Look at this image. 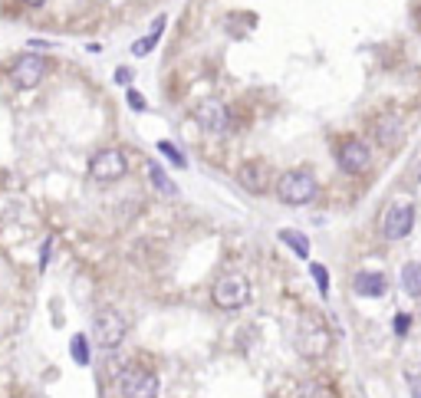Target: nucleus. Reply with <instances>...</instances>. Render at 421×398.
Instances as JSON below:
<instances>
[{
    "instance_id": "nucleus-25",
    "label": "nucleus",
    "mask_w": 421,
    "mask_h": 398,
    "mask_svg": "<svg viewBox=\"0 0 421 398\" xmlns=\"http://www.w3.org/2000/svg\"><path fill=\"white\" fill-rule=\"evenodd\" d=\"M26 7H43V3H47V0H24Z\"/></svg>"
},
{
    "instance_id": "nucleus-10",
    "label": "nucleus",
    "mask_w": 421,
    "mask_h": 398,
    "mask_svg": "<svg viewBox=\"0 0 421 398\" xmlns=\"http://www.w3.org/2000/svg\"><path fill=\"white\" fill-rule=\"evenodd\" d=\"M237 185L250 191V194H267L270 187V168L263 162H247L240 164V171H237Z\"/></svg>"
},
{
    "instance_id": "nucleus-8",
    "label": "nucleus",
    "mask_w": 421,
    "mask_h": 398,
    "mask_svg": "<svg viewBox=\"0 0 421 398\" xmlns=\"http://www.w3.org/2000/svg\"><path fill=\"white\" fill-rule=\"evenodd\" d=\"M411 227H415V208L411 204H392L382 217V237L385 240H401V237L411 234Z\"/></svg>"
},
{
    "instance_id": "nucleus-11",
    "label": "nucleus",
    "mask_w": 421,
    "mask_h": 398,
    "mask_svg": "<svg viewBox=\"0 0 421 398\" xmlns=\"http://www.w3.org/2000/svg\"><path fill=\"white\" fill-rule=\"evenodd\" d=\"M405 132V118L398 112H382V116L372 122V135L378 139V145H395Z\"/></svg>"
},
{
    "instance_id": "nucleus-4",
    "label": "nucleus",
    "mask_w": 421,
    "mask_h": 398,
    "mask_svg": "<svg viewBox=\"0 0 421 398\" xmlns=\"http://www.w3.org/2000/svg\"><path fill=\"white\" fill-rule=\"evenodd\" d=\"M125 171H129V162H125V155L118 148H102L89 162V175L95 181H118V178H125Z\"/></svg>"
},
{
    "instance_id": "nucleus-13",
    "label": "nucleus",
    "mask_w": 421,
    "mask_h": 398,
    "mask_svg": "<svg viewBox=\"0 0 421 398\" xmlns=\"http://www.w3.org/2000/svg\"><path fill=\"white\" fill-rule=\"evenodd\" d=\"M148 164V181H152L155 185V191H158V194H164V198H175L178 194V185L175 181H171V178L164 175V168L158 162H145Z\"/></svg>"
},
{
    "instance_id": "nucleus-7",
    "label": "nucleus",
    "mask_w": 421,
    "mask_h": 398,
    "mask_svg": "<svg viewBox=\"0 0 421 398\" xmlns=\"http://www.w3.org/2000/svg\"><path fill=\"white\" fill-rule=\"evenodd\" d=\"M158 395V375H152L148 369L132 365L122 372V398H155Z\"/></svg>"
},
{
    "instance_id": "nucleus-15",
    "label": "nucleus",
    "mask_w": 421,
    "mask_h": 398,
    "mask_svg": "<svg viewBox=\"0 0 421 398\" xmlns=\"http://www.w3.org/2000/svg\"><path fill=\"white\" fill-rule=\"evenodd\" d=\"M162 30H164V17H155L152 33H148V36H141V40H135V43H132V53H135V56H145V53H152L155 43L162 40Z\"/></svg>"
},
{
    "instance_id": "nucleus-17",
    "label": "nucleus",
    "mask_w": 421,
    "mask_h": 398,
    "mask_svg": "<svg viewBox=\"0 0 421 398\" xmlns=\"http://www.w3.org/2000/svg\"><path fill=\"white\" fill-rule=\"evenodd\" d=\"M401 290L408 296H421V263H405L401 267Z\"/></svg>"
},
{
    "instance_id": "nucleus-12",
    "label": "nucleus",
    "mask_w": 421,
    "mask_h": 398,
    "mask_svg": "<svg viewBox=\"0 0 421 398\" xmlns=\"http://www.w3.org/2000/svg\"><path fill=\"white\" fill-rule=\"evenodd\" d=\"M352 290L365 296V300H378V296H385L388 283L382 273H375V270H362V273H355L352 277Z\"/></svg>"
},
{
    "instance_id": "nucleus-1",
    "label": "nucleus",
    "mask_w": 421,
    "mask_h": 398,
    "mask_svg": "<svg viewBox=\"0 0 421 398\" xmlns=\"http://www.w3.org/2000/svg\"><path fill=\"white\" fill-rule=\"evenodd\" d=\"M319 194V181H316L313 171L306 168H293V171H283L277 178V198L283 204H293V208H303L309 201H316Z\"/></svg>"
},
{
    "instance_id": "nucleus-23",
    "label": "nucleus",
    "mask_w": 421,
    "mask_h": 398,
    "mask_svg": "<svg viewBox=\"0 0 421 398\" xmlns=\"http://www.w3.org/2000/svg\"><path fill=\"white\" fill-rule=\"evenodd\" d=\"M116 82L129 86V82H132V70H116Z\"/></svg>"
},
{
    "instance_id": "nucleus-5",
    "label": "nucleus",
    "mask_w": 421,
    "mask_h": 398,
    "mask_svg": "<svg viewBox=\"0 0 421 398\" xmlns=\"http://www.w3.org/2000/svg\"><path fill=\"white\" fill-rule=\"evenodd\" d=\"M336 162H339L342 171H349V175H365L369 168H372V152H369V145L359 139H346L336 148Z\"/></svg>"
},
{
    "instance_id": "nucleus-9",
    "label": "nucleus",
    "mask_w": 421,
    "mask_h": 398,
    "mask_svg": "<svg viewBox=\"0 0 421 398\" xmlns=\"http://www.w3.org/2000/svg\"><path fill=\"white\" fill-rule=\"evenodd\" d=\"M43 72H47V63H43L40 56H33V53H26V56H20L17 63H13L10 79H13L17 89H33V86H40Z\"/></svg>"
},
{
    "instance_id": "nucleus-18",
    "label": "nucleus",
    "mask_w": 421,
    "mask_h": 398,
    "mask_svg": "<svg viewBox=\"0 0 421 398\" xmlns=\"http://www.w3.org/2000/svg\"><path fill=\"white\" fill-rule=\"evenodd\" d=\"M158 152H162L168 162L175 164V168H187V158L181 155V148H175V145H171V141H158Z\"/></svg>"
},
{
    "instance_id": "nucleus-19",
    "label": "nucleus",
    "mask_w": 421,
    "mask_h": 398,
    "mask_svg": "<svg viewBox=\"0 0 421 398\" xmlns=\"http://www.w3.org/2000/svg\"><path fill=\"white\" fill-rule=\"evenodd\" d=\"M72 359H76V365H89V349H86V336L82 332H76L72 336Z\"/></svg>"
},
{
    "instance_id": "nucleus-3",
    "label": "nucleus",
    "mask_w": 421,
    "mask_h": 398,
    "mask_svg": "<svg viewBox=\"0 0 421 398\" xmlns=\"http://www.w3.org/2000/svg\"><path fill=\"white\" fill-rule=\"evenodd\" d=\"M210 296H214V303L221 306V309H240L250 300V283L240 273H227V277H221V280L214 283Z\"/></svg>"
},
{
    "instance_id": "nucleus-24",
    "label": "nucleus",
    "mask_w": 421,
    "mask_h": 398,
    "mask_svg": "<svg viewBox=\"0 0 421 398\" xmlns=\"http://www.w3.org/2000/svg\"><path fill=\"white\" fill-rule=\"evenodd\" d=\"M49 250H53V240H47V244H43V257H40V267H47V260H49Z\"/></svg>"
},
{
    "instance_id": "nucleus-14",
    "label": "nucleus",
    "mask_w": 421,
    "mask_h": 398,
    "mask_svg": "<svg viewBox=\"0 0 421 398\" xmlns=\"http://www.w3.org/2000/svg\"><path fill=\"white\" fill-rule=\"evenodd\" d=\"M326 349H329V332L323 326H313V332L300 342V352H306V355H323Z\"/></svg>"
},
{
    "instance_id": "nucleus-6",
    "label": "nucleus",
    "mask_w": 421,
    "mask_h": 398,
    "mask_svg": "<svg viewBox=\"0 0 421 398\" xmlns=\"http://www.w3.org/2000/svg\"><path fill=\"white\" fill-rule=\"evenodd\" d=\"M194 118H198L201 129H208L210 135H224V132L234 129V118H231V109L217 102V99H208L194 109Z\"/></svg>"
},
{
    "instance_id": "nucleus-2",
    "label": "nucleus",
    "mask_w": 421,
    "mask_h": 398,
    "mask_svg": "<svg viewBox=\"0 0 421 398\" xmlns=\"http://www.w3.org/2000/svg\"><path fill=\"white\" fill-rule=\"evenodd\" d=\"M125 332H129V323L118 309H99L93 316V342L99 349H116L125 339Z\"/></svg>"
},
{
    "instance_id": "nucleus-20",
    "label": "nucleus",
    "mask_w": 421,
    "mask_h": 398,
    "mask_svg": "<svg viewBox=\"0 0 421 398\" xmlns=\"http://www.w3.org/2000/svg\"><path fill=\"white\" fill-rule=\"evenodd\" d=\"M309 273H313V280H316V286H319V293L326 296V293H329V273H326V267H323V263H309Z\"/></svg>"
},
{
    "instance_id": "nucleus-22",
    "label": "nucleus",
    "mask_w": 421,
    "mask_h": 398,
    "mask_svg": "<svg viewBox=\"0 0 421 398\" xmlns=\"http://www.w3.org/2000/svg\"><path fill=\"white\" fill-rule=\"evenodd\" d=\"M408 329H411V316L408 313H398L395 316V336H405Z\"/></svg>"
},
{
    "instance_id": "nucleus-26",
    "label": "nucleus",
    "mask_w": 421,
    "mask_h": 398,
    "mask_svg": "<svg viewBox=\"0 0 421 398\" xmlns=\"http://www.w3.org/2000/svg\"><path fill=\"white\" fill-rule=\"evenodd\" d=\"M411 398H421V378L415 382V395H411Z\"/></svg>"
},
{
    "instance_id": "nucleus-21",
    "label": "nucleus",
    "mask_w": 421,
    "mask_h": 398,
    "mask_svg": "<svg viewBox=\"0 0 421 398\" xmlns=\"http://www.w3.org/2000/svg\"><path fill=\"white\" fill-rule=\"evenodd\" d=\"M125 102H129V106L135 109V112H145V109H148V102H145V99H141V95L135 93V89H129V93H125Z\"/></svg>"
},
{
    "instance_id": "nucleus-16",
    "label": "nucleus",
    "mask_w": 421,
    "mask_h": 398,
    "mask_svg": "<svg viewBox=\"0 0 421 398\" xmlns=\"http://www.w3.org/2000/svg\"><path fill=\"white\" fill-rule=\"evenodd\" d=\"M280 240H283L286 247H290L296 257H303V260L309 257V237H306V234L293 231V227H283V231H280Z\"/></svg>"
}]
</instances>
